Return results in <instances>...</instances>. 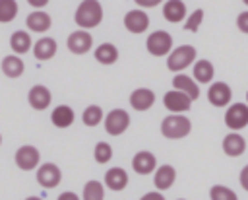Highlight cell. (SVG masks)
<instances>
[{
	"label": "cell",
	"instance_id": "cell-1",
	"mask_svg": "<svg viewBox=\"0 0 248 200\" xmlns=\"http://www.w3.org/2000/svg\"><path fill=\"white\" fill-rule=\"evenodd\" d=\"M103 4L99 0H81L74 12V21L79 29L89 31L97 25H101L103 21Z\"/></svg>",
	"mask_w": 248,
	"mask_h": 200
},
{
	"label": "cell",
	"instance_id": "cell-2",
	"mask_svg": "<svg viewBox=\"0 0 248 200\" xmlns=\"http://www.w3.org/2000/svg\"><path fill=\"white\" fill-rule=\"evenodd\" d=\"M192 132V120L186 115H167L161 120V134L167 140H182Z\"/></svg>",
	"mask_w": 248,
	"mask_h": 200
},
{
	"label": "cell",
	"instance_id": "cell-3",
	"mask_svg": "<svg viewBox=\"0 0 248 200\" xmlns=\"http://www.w3.org/2000/svg\"><path fill=\"white\" fill-rule=\"evenodd\" d=\"M198 52L192 45H180V47H174L170 50V54L167 56V68L174 74H182L188 66L194 64Z\"/></svg>",
	"mask_w": 248,
	"mask_h": 200
},
{
	"label": "cell",
	"instance_id": "cell-4",
	"mask_svg": "<svg viewBox=\"0 0 248 200\" xmlns=\"http://www.w3.org/2000/svg\"><path fill=\"white\" fill-rule=\"evenodd\" d=\"M145 49L151 56H169L170 50L174 49L172 47V35L165 29L151 31L145 39Z\"/></svg>",
	"mask_w": 248,
	"mask_h": 200
},
{
	"label": "cell",
	"instance_id": "cell-5",
	"mask_svg": "<svg viewBox=\"0 0 248 200\" xmlns=\"http://www.w3.org/2000/svg\"><path fill=\"white\" fill-rule=\"evenodd\" d=\"M103 126H105V132L108 136H122L130 128V115H128V111H124V109L108 111L105 115Z\"/></svg>",
	"mask_w": 248,
	"mask_h": 200
},
{
	"label": "cell",
	"instance_id": "cell-6",
	"mask_svg": "<svg viewBox=\"0 0 248 200\" xmlns=\"http://www.w3.org/2000/svg\"><path fill=\"white\" fill-rule=\"evenodd\" d=\"M14 161L16 165L21 169V171H31V169H37L41 165V151L31 146V144H23L16 150L14 153Z\"/></svg>",
	"mask_w": 248,
	"mask_h": 200
},
{
	"label": "cell",
	"instance_id": "cell-7",
	"mask_svg": "<svg viewBox=\"0 0 248 200\" xmlns=\"http://www.w3.org/2000/svg\"><path fill=\"white\" fill-rule=\"evenodd\" d=\"M35 179L43 188H54L62 181V169L52 161L41 163L37 167V171H35Z\"/></svg>",
	"mask_w": 248,
	"mask_h": 200
},
{
	"label": "cell",
	"instance_id": "cell-8",
	"mask_svg": "<svg viewBox=\"0 0 248 200\" xmlns=\"http://www.w3.org/2000/svg\"><path fill=\"white\" fill-rule=\"evenodd\" d=\"M225 124L232 132L242 130L248 126V105L246 103H232L225 111Z\"/></svg>",
	"mask_w": 248,
	"mask_h": 200
},
{
	"label": "cell",
	"instance_id": "cell-9",
	"mask_svg": "<svg viewBox=\"0 0 248 200\" xmlns=\"http://www.w3.org/2000/svg\"><path fill=\"white\" fill-rule=\"evenodd\" d=\"M66 47L72 54H87L91 49H93V35L89 31H83V29H76L68 35L66 39Z\"/></svg>",
	"mask_w": 248,
	"mask_h": 200
},
{
	"label": "cell",
	"instance_id": "cell-10",
	"mask_svg": "<svg viewBox=\"0 0 248 200\" xmlns=\"http://www.w3.org/2000/svg\"><path fill=\"white\" fill-rule=\"evenodd\" d=\"M163 105L170 115H184L192 109V99L176 89H170L163 95Z\"/></svg>",
	"mask_w": 248,
	"mask_h": 200
},
{
	"label": "cell",
	"instance_id": "cell-11",
	"mask_svg": "<svg viewBox=\"0 0 248 200\" xmlns=\"http://www.w3.org/2000/svg\"><path fill=\"white\" fill-rule=\"evenodd\" d=\"M124 27H126V31H130L134 35L145 33L149 29V14L145 10H140V8L128 10L124 14Z\"/></svg>",
	"mask_w": 248,
	"mask_h": 200
},
{
	"label": "cell",
	"instance_id": "cell-12",
	"mask_svg": "<svg viewBox=\"0 0 248 200\" xmlns=\"http://www.w3.org/2000/svg\"><path fill=\"white\" fill-rule=\"evenodd\" d=\"M27 101H29L31 109H35V111H45V109L50 107V103H52V93H50V89H48L46 85L35 83V85H31L29 91H27Z\"/></svg>",
	"mask_w": 248,
	"mask_h": 200
},
{
	"label": "cell",
	"instance_id": "cell-13",
	"mask_svg": "<svg viewBox=\"0 0 248 200\" xmlns=\"http://www.w3.org/2000/svg\"><path fill=\"white\" fill-rule=\"evenodd\" d=\"M232 99V91H231V85L225 83V82H213L207 89V101L213 105V107H229Z\"/></svg>",
	"mask_w": 248,
	"mask_h": 200
},
{
	"label": "cell",
	"instance_id": "cell-14",
	"mask_svg": "<svg viewBox=\"0 0 248 200\" xmlns=\"http://www.w3.org/2000/svg\"><path fill=\"white\" fill-rule=\"evenodd\" d=\"M128 101H130V107L134 111H140V113L149 111L155 105V91L149 87H138L130 93Z\"/></svg>",
	"mask_w": 248,
	"mask_h": 200
},
{
	"label": "cell",
	"instance_id": "cell-15",
	"mask_svg": "<svg viewBox=\"0 0 248 200\" xmlns=\"http://www.w3.org/2000/svg\"><path fill=\"white\" fill-rule=\"evenodd\" d=\"M56 52H58V43H56V39H52V37L43 35L41 39H37V41L33 43V56H35L37 60H41V62L52 60V58L56 56Z\"/></svg>",
	"mask_w": 248,
	"mask_h": 200
},
{
	"label": "cell",
	"instance_id": "cell-16",
	"mask_svg": "<svg viewBox=\"0 0 248 200\" xmlns=\"http://www.w3.org/2000/svg\"><path fill=\"white\" fill-rule=\"evenodd\" d=\"M157 167L159 165H157L155 153H151L147 150H141V151L134 153V157H132V169L138 175H151V173H155Z\"/></svg>",
	"mask_w": 248,
	"mask_h": 200
},
{
	"label": "cell",
	"instance_id": "cell-17",
	"mask_svg": "<svg viewBox=\"0 0 248 200\" xmlns=\"http://www.w3.org/2000/svg\"><path fill=\"white\" fill-rule=\"evenodd\" d=\"M176 181V169L169 163L165 165H159L155 169V175H153V184H155V190L163 192V190H169Z\"/></svg>",
	"mask_w": 248,
	"mask_h": 200
},
{
	"label": "cell",
	"instance_id": "cell-18",
	"mask_svg": "<svg viewBox=\"0 0 248 200\" xmlns=\"http://www.w3.org/2000/svg\"><path fill=\"white\" fill-rule=\"evenodd\" d=\"M50 25H52V17H50V14H46L45 10H41V12H31L27 17H25V27H27V31H31V33H46L48 29H50Z\"/></svg>",
	"mask_w": 248,
	"mask_h": 200
},
{
	"label": "cell",
	"instance_id": "cell-19",
	"mask_svg": "<svg viewBox=\"0 0 248 200\" xmlns=\"http://www.w3.org/2000/svg\"><path fill=\"white\" fill-rule=\"evenodd\" d=\"M128 173L122 169V167H112L105 173V179H103V184L105 188L112 190V192H120L128 186Z\"/></svg>",
	"mask_w": 248,
	"mask_h": 200
},
{
	"label": "cell",
	"instance_id": "cell-20",
	"mask_svg": "<svg viewBox=\"0 0 248 200\" xmlns=\"http://www.w3.org/2000/svg\"><path fill=\"white\" fill-rule=\"evenodd\" d=\"M163 17L169 23L186 21V2H182V0H167V2H163Z\"/></svg>",
	"mask_w": 248,
	"mask_h": 200
},
{
	"label": "cell",
	"instance_id": "cell-21",
	"mask_svg": "<svg viewBox=\"0 0 248 200\" xmlns=\"http://www.w3.org/2000/svg\"><path fill=\"white\" fill-rule=\"evenodd\" d=\"M172 89L188 95L192 101H196L200 97V85L194 82L192 76H186V74H176L172 78Z\"/></svg>",
	"mask_w": 248,
	"mask_h": 200
},
{
	"label": "cell",
	"instance_id": "cell-22",
	"mask_svg": "<svg viewBox=\"0 0 248 200\" xmlns=\"http://www.w3.org/2000/svg\"><path fill=\"white\" fill-rule=\"evenodd\" d=\"M0 68L6 78H21L25 72V62L17 54H6L0 62Z\"/></svg>",
	"mask_w": 248,
	"mask_h": 200
},
{
	"label": "cell",
	"instance_id": "cell-23",
	"mask_svg": "<svg viewBox=\"0 0 248 200\" xmlns=\"http://www.w3.org/2000/svg\"><path fill=\"white\" fill-rule=\"evenodd\" d=\"M74 120H76V113L70 105H58L50 113V122L56 128H70L74 124Z\"/></svg>",
	"mask_w": 248,
	"mask_h": 200
},
{
	"label": "cell",
	"instance_id": "cell-24",
	"mask_svg": "<svg viewBox=\"0 0 248 200\" xmlns=\"http://www.w3.org/2000/svg\"><path fill=\"white\" fill-rule=\"evenodd\" d=\"M31 35H29V31H25V29H17V31H14L12 35H10V49H12V54H17V56H21V54H25V52H29L31 50Z\"/></svg>",
	"mask_w": 248,
	"mask_h": 200
},
{
	"label": "cell",
	"instance_id": "cell-25",
	"mask_svg": "<svg viewBox=\"0 0 248 200\" xmlns=\"http://www.w3.org/2000/svg\"><path fill=\"white\" fill-rule=\"evenodd\" d=\"M93 56H95V60H97L99 64H103V66H112V64L118 60L120 52H118L116 45H112V43H101V45L95 47Z\"/></svg>",
	"mask_w": 248,
	"mask_h": 200
},
{
	"label": "cell",
	"instance_id": "cell-26",
	"mask_svg": "<svg viewBox=\"0 0 248 200\" xmlns=\"http://www.w3.org/2000/svg\"><path fill=\"white\" fill-rule=\"evenodd\" d=\"M223 151L229 157H238L246 151V140L238 134V132H229L223 138Z\"/></svg>",
	"mask_w": 248,
	"mask_h": 200
},
{
	"label": "cell",
	"instance_id": "cell-27",
	"mask_svg": "<svg viewBox=\"0 0 248 200\" xmlns=\"http://www.w3.org/2000/svg\"><path fill=\"white\" fill-rule=\"evenodd\" d=\"M213 76H215V68L207 58H202V60L194 62L192 78H194L196 83H209L213 80Z\"/></svg>",
	"mask_w": 248,
	"mask_h": 200
},
{
	"label": "cell",
	"instance_id": "cell-28",
	"mask_svg": "<svg viewBox=\"0 0 248 200\" xmlns=\"http://www.w3.org/2000/svg\"><path fill=\"white\" fill-rule=\"evenodd\" d=\"M103 120H105V113H103V109L99 105H87L83 109V113H81V122L85 126H89V128L99 126Z\"/></svg>",
	"mask_w": 248,
	"mask_h": 200
},
{
	"label": "cell",
	"instance_id": "cell-29",
	"mask_svg": "<svg viewBox=\"0 0 248 200\" xmlns=\"http://www.w3.org/2000/svg\"><path fill=\"white\" fill-rule=\"evenodd\" d=\"M81 200H105V184L95 179L87 181L81 190Z\"/></svg>",
	"mask_w": 248,
	"mask_h": 200
},
{
	"label": "cell",
	"instance_id": "cell-30",
	"mask_svg": "<svg viewBox=\"0 0 248 200\" xmlns=\"http://www.w3.org/2000/svg\"><path fill=\"white\" fill-rule=\"evenodd\" d=\"M19 4L16 0H0V23H10L16 19Z\"/></svg>",
	"mask_w": 248,
	"mask_h": 200
},
{
	"label": "cell",
	"instance_id": "cell-31",
	"mask_svg": "<svg viewBox=\"0 0 248 200\" xmlns=\"http://www.w3.org/2000/svg\"><path fill=\"white\" fill-rule=\"evenodd\" d=\"M93 159L99 163V165H105L112 159V146L108 142H97L95 148H93Z\"/></svg>",
	"mask_w": 248,
	"mask_h": 200
},
{
	"label": "cell",
	"instance_id": "cell-32",
	"mask_svg": "<svg viewBox=\"0 0 248 200\" xmlns=\"http://www.w3.org/2000/svg\"><path fill=\"white\" fill-rule=\"evenodd\" d=\"M209 198L211 200H238L236 192L225 184H213L209 188Z\"/></svg>",
	"mask_w": 248,
	"mask_h": 200
},
{
	"label": "cell",
	"instance_id": "cell-33",
	"mask_svg": "<svg viewBox=\"0 0 248 200\" xmlns=\"http://www.w3.org/2000/svg\"><path fill=\"white\" fill-rule=\"evenodd\" d=\"M202 21H203V10L198 8V10H194L192 14H188V17H186V21H184V29L196 33V31L200 29Z\"/></svg>",
	"mask_w": 248,
	"mask_h": 200
},
{
	"label": "cell",
	"instance_id": "cell-34",
	"mask_svg": "<svg viewBox=\"0 0 248 200\" xmlns=\"http://www.w3.org/2000/svg\"><path fill=\"white\" fill-rule=\"evenodd\" d=\"M236 27L240 33H246L248 35V12H240L236 16Z\"/></svg>",
	"mask_w": 248,
	"mask_h": 200
},
{
	"label": "cell",
	"instance_id": "cell-35",
	"mask_svg": "<svg viewBox=\"0 0 248 200\" xmlns=\"http://www.w3.org/2000/svg\"><path fill=\"white\" fill-rule=\"evenodd\" d=\"M140 200H167V198H165L163 192H159V190H149V192H145Z\"/></svg>",
	"mask_w": 248,
	"mask_h": 200
},
{
	"label": "cell",
	"instance_id": "cell-36",
	"mask_svg": "<svg viewBox=\"0 0 248 200\" xmlns=\"http://www.w3.org/2000/svg\"><path fill=\"white\" fill-rule=\"evenodd\" d=\"M161 2L159 0H136V6L140 8V10H145V8H155V6H159Z\"/></svg>",
	"mask_w": 248,
	"mask_h": 200
},
{
	"label": "cell",
	"instance_id": "cell-37",
	"mask_svg": "<svg viewBox=\"0 0 248 200\" xmlns=\"http://www.w3.org/2000/svg\"><path fill=\"white\" fill-rule=\"evenodd\" d=\"M238 181H240V186L248 192V165L242 167V171H240V175H238Z\"/></svg>",
	"mask_w": 248,
	"mask_h": 200
},
{
	"label": "cell",
	"instance_id": "cell-38",
	"mask_svg": "<svg viewBox=\"0 0 248 200\" xmlns=\"http://www.w3.org/2000/svg\"><path fill=\"white\" fill-rule=\"evenodd\" d=\"M29 6L35 8V12H41L43 8L48 6V0H29Z\"/></svg>",
	"mask_w": 248,
	"mask_h": 200
},
{
	"label": "cell",
	"instance_id": "cell-39",
	"mask_svg": "<svg viewBox=\"0 0 248 200\" xmlns=\"http://www.w3.org/2000/svg\"><path fill=\"white\" fill-rule=\"evenodd\" d=\"M56 200H81V196H78V194L72 192V190H66V192H62Z\"/></svg>",
	"mask_w": 248,
	"mask_h": 200
},
{
	"label": "cell",
	"instance_id": "cell-40",
	"mask_svg": "<svg viewBox=\"0 0 248 200\" xmlns=\"http://www.w3.org/2000/svg\"><path fill=\"white\" fill-rule=\"evenodd\" d=\"M25 200H43V198H41V196H27Z\"/></svg>",
	"mask_w": 248,
	"mask_h": 200
},
{
	"label": "cell",
	"instance_id": "cell-41",
	"mask_svg": "<svg viewBox=\"0 0 248 200\" xmlns=\"http://www.w3.org/2000/svg\"><path fill=\"white\" fill-rule=\"evenodd\" d=\"M246 105H248V91H246Z\"/></svg>",
	"mask_w": 248,
	"mask_h": 200
},
{
	"label": "cell",
	"instance_id": "cell-42",
	"mask_svg": "<svg viewBox=\"0 0 248 200\" xmlns=\"http://www.w3.org/2000/svg\"><path fill=\"white\" fill-rule=\"evenodd\" d=\"M0 146H2V134H0Z\"/></svg>",
	"mask_w": 248,
	"mask_h": 200
},
{
	"label": "cell",
	"instance_id": "cell-43",
	"mask_svg": "<svg viewBox=\"0 0 248 200\" xmlns=\"http://www.w3.org/2000/svg\"><path fill=\"white\" fill-rule=\"evenodd\" d=\"M176 200H186V198H176Z\"/></svg>",
	"mask_w": 248,
	"mask_h": 200
}]
</instances>
